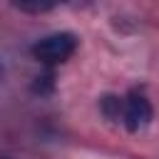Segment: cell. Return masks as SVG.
Here are the masks:
<instances>
[{"instance_id":"3","label":"cell","mask_w":159,"mask_h":159,"mask_svg":"<svg viewBox=\"0 0 159 159\" xmlns=\"http://www.w3.org/2000/svg\"><path fill=\"white\" fill-rule=\"evenodd\" d=\"M20 10H30V12H42V10H52V2H15Z\"/></svg>"},{"instance_id":"1","label":"cell","mask_w":159,"mask_h":159,"mask_svg":"<svg viewBox=\"0 0 159 159\" xmlns=\"http://www.w3.org/2000/svg\"><path fill=\"white\" fill-rule=\"evenodd\" d=\"M75 50H77V37L72 32H55L32 45V55L42 65H60L70 60Z\"/></svg>"},{"instance_id":"4","label":"cell","mask_w":159,"mask_h":159,"mask_svg":"<svg viewBox=\"0 0 159 159\" xmlns=\"http://www.w3.org/2000/svg\"><path fill=\"white\" fill-rule=\"evenodd\" d=\"M0 75H2V67H0Z\"/></svg>"},{"instance_id":"2","label":"cell","mask_w":159,"mask_h":159,"mask_svg":"<svg viewBox=\"0 0 159 159\" xmlns=\"http://www.w3.org/2000/svg\"><path fill=\"white\" fill-rule=\"evenodd\" d=\"M119 119L124 122V127L129 132H139L144 129L149 122H152V104L149 99L139 92V89H132L124 99H122V114Z\"/></svg>"}]
</instances>
